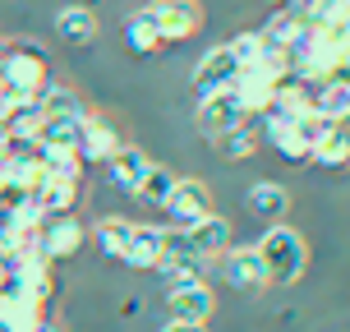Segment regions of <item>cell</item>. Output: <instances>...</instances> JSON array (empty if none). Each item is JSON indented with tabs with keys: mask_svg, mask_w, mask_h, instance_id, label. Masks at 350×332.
<instances>
[{
	"mask_svg": "<svg viewBox=\"0 0 350 332\" xmlns=\"http://www.w3.org/2000/svg\"><path fill=\"white\" fill-rule=\"evenodd\" d=\"M341 74H346V79H350V42H346V47H341Z\"/></svg>",
	"mask_w": 350,
	"mask_h": 332,
	"instance_id": "32",
	"label": "cell"
},
{
	"mask_svg": "<svg viewBox=\"0 0 350 332\" xmlns=\"http://www.w3.org/2000/svg\"><path fill=\"white\" fill-rule=\"evenodd\" d=\"M193 125H198L203 139L217 143L221 134L249 125V111L240 106V97H235L230 88H217V92H198V102H193Z\"/></svg>",
	"mask_w": 350,
	"mask_h": 332,
	"instance_id": "5",
	"label": "cell"
},
{
	"mask_svg": "<svg viewBox=\"0 0 350 332\" xmlns=\"http://www.w3.org/2000/svg\"><path fill=\"white\" fill-rule=\"evenodd\" d=\"M235 74H240V60L230 55V47H212V51L198 55V65H193V92H217V88H230L235 84Z\"/></svg>",
	"mask_w": 350,
	"mask_h": 332,
	"instance_id": "13",
	"label": "cell"
},
{
	"mask_svg": "<svg viewBox=\"0 0 350 332\" xmlns=\"http://www.w3.org/2000/svg\"><path fill=\"white\" fill-rule=\"evenodd\" d=\"M166 318H185V323H208L212 309H217V296H212L208 281H193V286H166Z\"/></svg>",
	"mask_w": 350,
	"mask_h": 332,
	"instance_id": "12",
	"label": "cell"
},
{
	"mask_svg": "<svg viewBox=\"0 0 350 332\" xmlns=\"http://www.w3.org/2000/svg\"><path fill=\"white\" fill-rule=\"evenodd\" d=\"M254 249H258V259H262L267 286H295V281L304 277V268H309V245H304V235H299L295 227H286V222H272Z\"/></svg>",
	"mask_w": 350,
	"mask_h": 332,
	"instance_id": "2",
	"label": "cell"
},
{
	"mask_svg": "<svg viewBox=\"0 0 350 332\" xmlns=\"http://www.w3.org/2000/svg\"><path fill=\"white\" fill-rule=\"evenodd\" d=\"M157 332H208V323H185V318H166Z\"/></svg>",
	"mask_w": 350,
	"mask_h": 332,
	"instance_id": "31",
	"label": "cell"
},
{
	"mask_svg": "<svg viewBox=\"0 0 350 332\" xmlns=\"http://www.w3.org/2000/svg\"><path fill=\"white\" fill-rule=\"evenodd\" d=\"M314 111L327 125H350V79L346 74L314 84Z\"/></svg>",
	"mask_w": 350,
	"mask_h": 332,
	"instance_id": "18",
	"label": "cell"
},
{
	"mask_svg": "<svg viewBox=\"0 0 350 332\" xmlns=\"http://www.w3.org/2000/svg\"><path fill=\"white\" fill-rule=\"evenodd\" d=\"M79 175H46L33 190V203L42 208V217H70L79 208Z\"/></svg>",
	"mask_w": 350,
	"mask_h": 332,
	"instance_id": "15",
	"label": "cell"
},
{
	"mask_svg": "<svg viewBox=\"0 0 350 332\" xmlns=\"http://www.w3.org/2000/svg\"><path fill=\"white\" fill-rule=\"evenodd\" d=\"M129 240H134V222H129V217H102V222H97V245H102L106 259L124 263Z\"/></svg>",
	"mask_w": 350,
	"mask_h": 332,
	"instance_id": "26",
	"label": "cell"
},
{
	"mask_svg": "<svg viewBox=\"0 0 350 332\" xmlns=\"http://www.w3.org/2000/svg\"><path fill=\"white\" fill-rule=\"evenodd\" d=\"M0 55H5V47H0Z\"/></svg>",
	"mask_w": 350,
	"mask_h": 332,
	"instance_id": "34",
	"label": "cell"
},
{
	"mask_svg": "<svg viewBox=\"0 0 350 332\" xmlns=\"http://www.w3.org/2000/svg\"><path fill=\"white\" fill-rule=\"evenodd\" d=\"M277 74H267L262 65H249V70L235 74V84H230V92L240 97V106L249 111V120H258V116H267L272 111V97H277Z\"/></svg>",
	"mask_w": 350,
	"mask_h": 332,
	"instance_id": "11",
	"label": "cell"
},
{
	"mask_svg": "<svg viewBox=\"0 0 350 332\" xmlns=\"http://www.w3.org/2000/svg\"><path fill=\"white\" fill-rule=\"evenodd\" d=\"M33 332H60V328H55V323H46V318H42V323H37Z\"/></svg>",
	"mask_w": 350,
	"mask_h": 332,
	"instance_id": "33",
	"label": "cell"
},
{
	"mask_svg": "<svg viewBox=\"0 0 350 332\" xmlns=\"http://www.w3.org/2000/svg\"><path fill=\"white\" fill-rule=\"evenodd\" d=\"M185 240H189L193 259H203V263L221 259V254L235 245V240H230V222L221 217V212H212V217H203V222H193V227L185 231Z\"/></svg>",
	"mask_w": 350,
	"mask_h": 332,
	"instance_id": "14",
	"label": "cell"
},
{
	"mask_svg": "<svg viewBox=\"0 0 350 332\" xmlns=\"http://www.w3.org/2000/svg\"><path fill=\"white\" fill-rule=\"evenodd\" d=\"M161 254H166V227H152V222H134V240H129L124 268H143V272H157Z\"/></svg>",
	"mask_w": 350,
	"mask_h": 332,
	"instance_id": "17",
	"label": "cell"
},
{
	"mask_svg": "<svg viewBox=\"0 0 350 332\" xmlns=\"http://www.w3.org/2000/svg\"><path fill=\"white\" fill-rule=\"evenodd\" d=\"M120 129L106 120V116H97V111H83L79 116V125H74V153H79V162L83 166H106V162L120 153Z\"/></svg>",
	"mask_w": 350,
	"mask_h": 332,
	"instance_id": "6",
	"label": "cell"
},
{
	"mask_svg": "<svg viewBox=\"0 0 350 332\" xmlns=\"http://www.w3.org/2000/svg\"><path fill=\"white\" fill-rule=\"evenodd\" d=\"M267 116H286V120L314 116V84H304V79H295V74H291V79H281Z\"/></svg>",
	"mask_w": 350,
	"mask_h": 332,
	"instance_id": "22",
	"label": "cell"
},
{
	"mask_svg": "<svg viewBox=\"0 0 350 332\" xmlns=\"http://www.w3.org/2000/svg\"><path fill=\"white\" fill-rule=\"evenodd\" d=\"M42 106L37 102H18V106H10V116H5V134L10 139H23V143H37V134H42Z\"/></svg>",
	"mask_w": 350,
	"mask_h": 332,
	"instance_id": "27",
	"label": "cell"
},
{
	"mask_svg": "<svg viewBox=\"0 0 350 332\" xmlns=\"http://www.w3.org/2000/svg\"><path fill=\"white\" fill-rule=\"evenodd\" d=\"M161 212L175 222V231H189L193 222H203V217H212V190L198 180V175H185V180H175L171 199L161 203Z\"/></svg>",
	"mask_w": 350,
	"mask_h": 332,
	"instance_id": "8",
	"label": "cell"
},
{
	"mask_svg": "<svg viewBox=\"0 0 350 332\" xmlns=\"http://www.w3.org/2000/svg\"><path fill=\"white\" fill-rule=\"evenodd\" d=\"M217 263H221L226 286H235L240 296H262L267 291V272H262V259L254 245H230Z\"/></svg>",
	"mask_w": 350,
	"mask_h": 332,
	"instance_id": "10",
	"label": "cell"
},
{
	"mask_svg": "<svg viewBox=\"0 0 350 332\" xmlns=\"http://www.w3.org/2000/svg\"><path fill=\"white\" fill-rule=\"evenodd\" d=\"M106 171H111V185L120 194H134V199H139V185L148 180V171H152V157H148L143 148H134V143H120V153L106 162Z\"/></svg>",
	"mask_w": 350,
	"mask_h": 332,
	"instance_id": "16",
	"label": "cell"
},
{
	"mask_svg": "<svg viewBox=\"0 0 350 332\" xmlns=\"http://www.w3.org/2000/svg\"><path fill=\"white\" fill-rule=\"evenodd\" d=\"M291 74L304 84H323L341 74V42L327 37L323 28H304L295 47H291Z\"/></svg>",
	"mask_w": 350,
	"mask_h": 332,
	"instance_id": "4",
	"label": "cell"
},
{
	"mask_svg": "<svg viewBox=\"0 0 350 332\" xmlns=\"http://www.w3.org/2000/svg\"><path fill=\"white\" fill-rule=\"evenodd\" d=\"M304 28H309V23H304L299 14H291V10H272L258 33H262V42H267L272 51H291L299 37H304Z\"/></svg>",
	"mask_w": 350,
	"mask_h": 332,
	"instance_id": "24",
	"label": "cell"
},
{
	"mask_svg": "<svg viewBox=\"0 0 350 332\" xmlns=\"http://www.w3.org/2000/svg\"><path fill=\"white\" fill-rule=\"evenodd\" d=\"M120 37H124V47H129L134 55H157V51H166V42H161L157 23L148 18V10H134V14H124Z\"/></svg>",
	"mask_w": 350,
	"mask_h": 332,
	"instance_id": "23",
	"label": "cell"
},
{
	"mask_svg": "<svg viewBox=\"0 0 350 332\" xmlns=\"http://www.w3.org/2000/svg\"><path fill=\"white\" fill-rule=\"evenodd\" d=\"M309 162L323 166V171H346V166H350V125H327L323 139L314 143Z\"/></svg>",
	"mask_w": 350,
	"mask_h": 332,
	"instance_id": "21",
	"label": "cell"
},
{
	"mask_svg": "<svg viewBox=\"0 0 350 332\" xmlns=\"http://www.w3.org/2000/svg\"><path fill=\"white\" fill-rule=\"evenodd\" d=\"M245 208L258 217V222H281L291 212V190L277 185V180H258L245 190Z\"/></svg>",
	"mask_w": 350,
	"mask_h": 332,
	"instance_id": "19",
	"label": "cell"
},
{
	"mask_svg": "<svg viewBox=\"0 0 350 332\" xmlns=\"http://www.w3.org/2000/svg\"><path fill=\"white\" fill-rule=\"evenodd\" d=\"M37 106H42V116L46 120H79L88 106L79 102V92L74 88H60V84H46L37 92Z\"/></svg>",
	"mask_w": 350,
	"mask_h": 332,
	"instance_id": "25",
	"label": "cell"
},
{
	"mask_svg": "<svg viewBox=\"0 0 350 332\" xmlns=\"http://www.w3.org/2000/svg\"><path fill=\"white\" fill-rule=\"evenodd\" d=\"M46 74H51L46 51L33 47V42H14V47H5V55H0V97L10 106L37 102V92L51 84Z\"/></svg>",
	"mask_w": 350,
	"mask_h": 332,
	"instance_id": "1",
	"label": "cell"
},
{
	"mask_svg": "<svg viewBox=\"0 0 350 332\" xmlns=\"http://www.w3.org/2000/svg\"><path fill=\"white\" fill-rule=\"evenodd\" d=\"M171 190H175V171H166V166H157V162H152L148 180L139 185V199H143V203H152V208H161V203L171 199Z\"/></svg>",
	"mask_w": 350,
	"mask_h": 332,
	"instance_id": "30",
	"label": "cell"
},
{
	"mask_svg": "<svg viewBox=\"0 0 350 332\" xmlns=\"http://www.w3.org/2000/svg\"><path fill=\"white\" fill-rule=\"evenodd\" d=\"M97 28H102V23H97V14H92L88 5H65V10L55 14V33H60V42H65V47H79V51L97 42Z\"/></svg>",
	"mask_w": 350,
	"mask_h": 332,
	"instance_id": "20",
	"label": "cell"
},
{
	"mask_svg": "<svg viewBox=\"0 0 350 332\" xmlns=\"http://www.w3.org/2000/svg\"><path fill=\"white\" fill-rule=\"evenodd\" d=\"M258 139L277 153L281 162H295V166H304L309 162V153H314V143L323 139V129H327V120L323 116H299V120H286V116H258Z\"/></svg>",
	"mask_w": 350,
	"mask_h": 332,
	"instance_id": "3",
	"label": "cell"
},
{
	"mask_svg": "<svg viewBox=\"0 0 350 332\" xmlns=\"http://www.w3.org/2000/svg\"><path fill=\"white\" fill-rule=\"evenodd\" d=\"M148 10V18L157 23V33L166 47H180V42H189V37H198V28H203V5L198 0H152V5H143Z\"/></svg>",
	"mask_w": 350,
	"mask_h": 332,
	"instance_id": "7",
	"label": "cell"
},
{
	"mask_svg": "<svg viewBox=\"0 0 350 332\" xmlns=\"http://www.w3.org/2000/svg\"><path fill=\"white\" fill-rule=\"evenodd\" d=\"M217 143H221V157H226V162H245V157L258 153V129H254V120H249V125H240V129L221 134Z\"/></svg>",
	"mask_w": 350,
	"mask_h": 332,
	"instance_id": "28",
	"label": "cell"
},
{
	"mask_svg": "<svg viewBox=\"0 0 350 332\" xmlns=\"http://www.w3.org/2000/svg\"><path fill=\"white\" fill-rule=\"evenodd\" d=\"M226 47H230V55L240 60V70H249V65H262V55H267V42H262L258 28H245V33H235Z\"/></svg>",
	"mask_w": 350,
	"mask_h": 332,
	"instance_id": "29",
	"label": "cell"
},
{
	"mask_svg": "<svg viewBox=\"0 0 350 332\" xmlns=\"http://www.w3.org/2000/svg\"><path fill=\"white\" fill-rule=\"evenodd\" d=\"M83 245H88V231H83V222H79L74 212H70V217H46V222L37 227V240H33V249L46 263L74 259Z\"/></svg>",
	"mask_w": 350,
	"mask_h": 332,
	"instance_id": "9",
	"label": "cell"
}]
</instances>
